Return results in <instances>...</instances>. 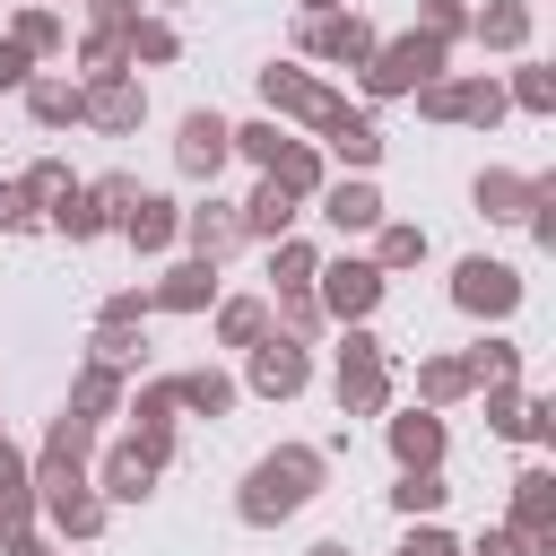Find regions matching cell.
I'll return each instance as SVG.
<instances>
[{"label": "cell", "mask_w": 556, "mask_h": 556, "mask_svg": "<svg viewBox=\"0 0 556 556\" xmlns=\"http://www.w3.org/2000/svg\"><path fill=\"white\" fill-rule=\"evenodd\" d=\"M26 78H35V61H26V52L0 35V96H9V87H26Z\"/></svg>", "instance_id": "obj_50"}, {"label": "cell", "mask_w": 556, "mask_h": 556, "mask_svg": "<svg viewBox=\"0 0 556 556\" xmlns=\"http://www.w3.org/2000/svg\"><path fill=\"white\" fill-rule=\"evenodd\" d=\"M0 556H52V539H35V530H26V539H17V547H0Z\"/></svg>", "instance_id": "obj_52"}, {"label": "cell", "mask_w": 556, "mask_h": 556, "mask_svg": "<svg viewBox=\"0 0 556 556\" xmlns=\"http://www.w3.org/2000/svg\"><path fill=\"white\" fill-rule=\"evenodd\" d=\"M26 226H43V208L26 200V182H0V235H26Z\"/></svg>", "instance_id": "obj_45"}, {"label": "cell", "mask_w": 556, "mask_h": 556, "mask_svg": "<svg viewBox=\"0 0 556 556\" xmlns=\"http://www.w3.org/2000/svg\"><path fill=\"white\" fill-rule=\"evenodd\" d=\"M469 35H478L486 52H521V43H530V0H486V9H469Z\"/></svg>", "instance_id": "obj_25"}, {"label": "cell", "mask_w": 556, "mask_h": 556, "mask_svg": "<svg viewBox=\"0 0 556 556\" xmlns=\"http://www.w3.org/2000/svg\"><path fill=\"white\" fill-rule=\"evenodd\" d=\"M104 321L139 330V321H148V287H122V295H104Z\"/></svg>", "instance_id": "obj_48"}, {"label": "cell", "mask_w": 556, "mask_h": 556, "mask_svg": "<svg viewBox=\"0 0 556 556\" xmlns=\"http://www.w3.org/2000/svg\"><path fill=\"white\" fill-rule=\"evenodd\" d=\"M174 400H182L191 417H226V408L243 400V382H235V374H217V365H200V374H174Z\"/></svg>", "instance_id": "obj_28"}, {"label": "cell", "mask_w": 556, "mask_h": 556, "mask_svg": "<svg viewBox=\"0 0 556 556\" xmlns=\"http://www.w3.org/2000/svg\"><path fill=\"white\" fill-rule=\"evenodd\" d=\"M313 278H321V252H313L304 235H278V243H269V287H278V295H304Z\"/></svg>", "instance_id": "obj_30"}, {"label": "cell", "mask_w": 556, "mask_h": 556, "mask_svg": "<svg viewBox=\"0 0 556 556\" xmlns=\"http://www.w3.org/2000/svg\"><path fill=\"white\" fill-rule=\"evenodd\" d=\"M313 200H321V217H330L339 235H374V226H382V191H374V174H339V182H321Z\"/></svg>", "instance_id": "obj_15"}, {"label": "cell", "mask_w": 556, "mask_h": 556, "mask_svg": "<svg viewBox=\"0 0 556 556\" xmlns=\"http://www.w3.org/2000/svg\"><path fill=\"white\" fill-rule=\"evenodd\" d=\"M382 287H391V278H382L374 261H321L313 304H321L339 330H365V321H374V304H382Z\"/></svg>", "instance_id": "obj_5"}, {"label": "cell", "mask_w": 556, "mask_h": 556, "mask_svg": "<svg viewBox=\"0 0 556 556\" xmlns=\"http://www.w3.org/2000/svg\"><path fill=\"white\" fill-rule=\"evenodd\" d=\"M61 191H70V165H52V156H43V165H26V200H35V208H52Z\"/></svg>", "instance_id": "obj_46"}, {"label": "cell", "mask_w": 556, "mask_h": 556, "mask_svg": "<svg viewBox=\"0 0 556 556\" xmlns=\"http://www.w3.org/2000/svg\"><path fill=\"white\" fill-rule=\"evenodd\" d=\"M113 408H122V374L87 365V374L70 382V408H61V417H87V426H96V417H113Z\"/></svg>", "instance_id": "obj_36"}, {"label": "cell", "mask_w": 556, "mask_h": 556, "mask_svg": "<svg viewBox=\"0 0 556 556\" xmlns=\"http://www.w3.org/2000/svg\"><path fill=\"white\" fill-rule=\"evenodd\" d=\"M278 330H287V339H321V330H330V313L313 304V287H304V295H278Z\"/></svg>", "instance_id": "obj_40"}, {"label": "cell", "mask_w": 556, "mask_h": 556, "mask_svg": "<svg viewBox=\"0 0 556 556\" xmlns=\"http://www.w3.org/2000/svg\"><path fill=\"white\" fill-rule=\"evenodd\" d=\"M304 556H356V547H348V539H313Z\"/></svg>", "instance_id": "obj_53"}, {"label": "cell", "mask_w": 556, "mask_h": 556, "mask_svg": "<svg viewBox=\"0 0 556 556\" xmlns=\"http://www.w3.org/2000/svg\"><path fill=\"white\" fill-rule=\"evenodd\" d=\"M504 104H521V113H556V70H547V61H513Z\"/></svg>", "instance_id": "obj_38"}, {"label": "cell", "mask_w": 556, "mask_h": 556, "mask_svg": "<svg viewBox=\"0 0 556 556\" xmlns=\"http://www.w3.org/2000/svg\"><path fill=\"white\" fill-rule=\"evenodd\" d=\"M174 52H182V35H174L165 17H139V26H130V61H174Z\"/></svg>", "instance_id": "obj_42"}, {"label": "cell", "mask_w": 556, "mask_h": 556, "mask_svg": "<svg viewBox=\"0 0 556 556\" xmlns=\"http://www.w3.org/2000/svg\"><path fill=\"white\" fill-rule=\"evenodd\" d=\"M217 304V261H174L148 287V313H208Z\"/></svg>", "instance_id": "obj_17"}, {"label": "cell", "mask_w": 556, "mask_h": 556, "mask_svg": "<svg viewBox=\"0 0 556 556\" xmlns=\"http://www.w3.org/2000/svg\"><path fill=\"white\" fill-rule=\"evenodd\" d=\"M539 182H547V174H513V165H486V174L469 182V200H478V217H495V226H521V217L539 208Z\"/></svg>", "instance_id": "obj_14"}, {"label": "cell", "mask_w": 556, "mask_h": 556, "mask_svg": "<svg viewBox=\"0 0 556 556\" xmlns=\"http://www.w3.org/2000/svg\"><path fill=\"white\" fill-rule=\"evenodd\" d=\"M26 113H35L43 130H70V122L87 113V87H78V78H26Z\"/></svg>", "instance_id": "obj_27"}, {"label": "cell", "mask_w": 556, "mask_h": 556, "mask_svg": "<svg viewBox=\"0 0 556 556\" xmlns=\"http://www.w3.org/2000/svg\"><path fill=\"white\" fill-rule=\"evenodd\" d=\"M43 226H61L70 243H96V235H104V208L87 200V182H70V191H61L52 208H43Z\"/></svg>", "instance_id": "obj_34"}, {"label": "cell", "mask_w": 556, "mask_h": 556, "mask_svg": "<svg viewBox=\"0 0 556 556\" xmlns=\"http://www.w3.org/2000/svg\"><path fill=\"white\" fill-rule=\"evenodd\" d=\"M321 148H330L348 174H374V165H382V130H374V113H339V122L321 130Z\"/></svg>", "instance_id": "obj_24"}, {"label": "cell", "mask_w": 556, "mask_h": 556, "mask_svg": "<svg viewBox=\"0 0 556 556\" xmlns=\"http://www.w3.org/2000/svg\"><path fill=\"white\" fill-rule=\"evenodd\" d=\"M35 513H43V521H52V530H61V539H96V530H104V513H113V504H104V495H96V486H61V495H35Z\"/></svg>", "instance_id": "obj_23"}, {"label": "cell", "mask_w": 556, "mask_h": 556, "mask_svg": "<svg viewBox=\"0 0 556 556\" xmlns=\"http://www.w3.org/2000/svg\"><path fill=\"white\" fill-rule=\"evenodd\" d=\"M330 391H339L348 417H382V408H391V348H382L374 330H348V348H339V365H330Z\"/></svg>", "instance_id": "obj_2"}, {"label": "cell", "mask_w": 556, "mask_h": 556, "mask_svg": "<svg viewBox=\"0 0 556 556\" xmlns=\"http://www.w3.org/2000/svg\"><path fill=\"white\" fill-rule=\"evenodd\" d=\"M269 330V295H226L217 304V348H252Z\"/></svg>", "instance_id": "obj_35"}, {"label": "cell", "mask_w": 556, "mask_h": 556, "mask_svg": "<svg viewBox=\"0 0 556 556\" xmlns=\"http://www.w3.org/2000/svg\"><path fill=\"white\" fill-rule=\"evenodd\" d=\"M96 9V35H130L139 26V0H87Z\"/></svg>", "instance_id": "obj_49"}, {"label": "cell", "mask_w": 556, "mask_h": 556, "mask_svg": "<svg viewBox=\"0 0 556 556\" xmlns=\"http://www.w3.org/2000/svg\"><path fill=\"white\" fill-rule=\"evenodd\" d=\"M278 148H287V130H278V122H243V130H235V156H252L261 174L278 165Z\"/></svg>", "instance_id": "obj_43"}, {"label": "cell", "mask_w": 556, "mask_h": 556, "mask_svg": "<svg viewBox=\"0 0 556 556\" xmlns=\"http://www.w3.org/2000/svg\"><path fill=\"white\" fill-rule=\"evenodd\" d=\"M295 9H304V17H330V9H348V0H295Z\"/></svg>", "instance_id": "obj_54"}, {"label": "cell", "mask_w": 556, "mask_h": 556, "mask_svg": "<svg viewBox=\"0 0 556 556\" xmlns=\"http://www.w3.org/2000/svg\"><path fill=\"white\" fill-rule=\"evenodd\" d=\"M235 156V122L226 113H208V104H191L182 113V130H174V165L191 174V182H217V165Z\"/></svg>", "instance_id": "obj_11"}, {"label": "cell", "mask_w": 556, "mask_h": 556, "mask_svg": "<svg viewBox=\"0 0 556 556\" xmlns=\"http://www.w3.org/2000/svg\"><path fill=\"white\" fill-rule=\"evenodd\" d=\"M261 104H269V122H313V130H330L348 104L313 78V70H295V61H269L261 70Z\"/></svg>", "instance_id": "obj_4"}, {"label": "cell", "mask_w": 556, "mask_h": 556, "mask_svg": "<svg viewBox=\"0 0 556 556\" xmlns=\"http://www.w3.org/2000/svg\"><path fill=\"white\" fill-rule=\"evenodd\" d=\"M78 122H96V130H139L148 122V87L122 70V78H87V113Z\"/></svg>", "instance_id": "obj_16"}, {"label": "cell", "mask_w": 556, "mask_h": 556, "mask_svg": "<svg viewBox=\"0 0 556 556\" xmlns=\"http://www.w3.org/2000/svg\"><path fill=\"white\" fill-rule=\"evenodd\" d=\"M382 434H391V460H400V469H443V443H452V434H443L434 408H400Z\"/></svg>", "instance_id": "obj_18"}, {"label": "cell", "mask_w": 556, "mask_h": 556, "mask_svg": "<svg viewBox=\"0 0 556 556\" xmlns=\"http://www.w3.org/2000/svg\"><path fill=\"white\" fill-rule=\"evenodd\" d=\"M452 304H460L469 321H504V313H521V269H513V261L469 252V261L452 269Z\"/></svg>", "instance_id": "obj_7"}, {"label": "cell", "mask_w": 556, "mask_h": 556, "mask_svg": "<svg viewBox=\"0 0 556 556\" xmlns=\"http://www.w3.org/2000/svg\"><path fill=\"white\" fill-rule=\"evenodd\" d=\"M486 426L513 443H539V434H556V400H539L521 382H486Z\"/></svg>", "instance_id": "obj_13"}, {"label": "cell", "mask_w": 556, "mask_h": 556, "mask_svg": "<svg viewBox=\"0 0 556 556\" xmlns=\"http://www.w3.org/2000/svg\"><path fill=\"white\" fill-rule=\"evenodd\" d=\"M452 400H469V365H460V356H426V365H417V408L443 417Z\"/></svg>", "instance_id": "obj_32"}, {"label": "cell", "mask_w": 556, "mask_h": 556, "mask_svg": "<svg viewBox=\"0 0 556 556\" xmlns=\"http://www.w3.org/2000/svg\"><path fill=\"white\" fill-rule=\"evenodd\" d=\"M295 43H304L313 61H339V70H365L382 35H374V26L356 17V9H330V17H304V35H295Z\"/></svg>", "instance_id": "obj_12"}, {"label": "cell", "mask_w": 556, "mask_h": 556, "mask_svg": "<svg viewBox=\"0 0 556 556\" xmlns=\"http://www.w3.org/2000/svg\"><path fill=\"white\" fill-rule=\"evenodd\" d=\"M26 530H35V478H26L17 443L0 434V547H17Z\"/></svg>", "instance_id": "obj_22"}, {"label": "cell", "mask_w": 556, "mask_h": 556, "mask_svg": "<svg viewBox=\"0 0 556 556\" xmlns=\"http://www.w3.org/2000/svg\"><path fill=\"white\" fill-rule=\"evenodd\" d=\"M61 35H70V26H61L52 9H17V26H9V43H17L26 61H35V52H61Z\"/></svg>", "instance_id": "obj_39"}, {"label": "cell", "mask_w": 556, "mask_h": 556, "mask_svg": "<svg viewBox=\"0 0 556 556\" xmlns=\"http://www.w3.org/2000/svg\"><path fill=\"white\" fill-rule=\"evenodd\" d=\"M269 182H278L287 200H313V191L330 182V174H321V148H313V139H287V148H278V165H269Z\"/></svg>", "instance_id": "obj_29"}, {"label": "cell", "mask_w": 556, "mask_h": 556, "mask_svg": "<svg viewBox=\"0 0 556 556\" xmlns=\"http://www.w3.org/2000/svg\"><path fill=\"white\" fill-rule=\"evenodd\" d=\"M426 261V226H408V217H382L374 226V269L391 278V269H417Z\"/></svg>", "instance_id": "obj_31"}, {"label": "cell", "mask_w": 556, "mask_h": 556, "mask_svg": "<svg viewBox=\"0 0 556 556\" xmlns=\"http://www.w3.org/2000/svg\"><path fill=\"white\" fill-rule=\"evenodd\" d=\"M460 556H521V539L513 530H478V547H460Z\"/></svg>", "instance_id": "obj_51"}, {"label": "cell", "mask_w": 556, "mask_h": 556, "mask_svg": "<svg viewBox=\"0 0 556 556\" xmlns=\"http://www.w3.org/2000/svg\"><path fill=\"white\" fill-rule=\"evenodd\" d=\"M460 365H469V391H486V382H521V348H513V339H478Z\"/></svg>", "instance_id": "obj_37"}, {"label": "cell", "mask_w": 556, "mask_h": 556, "mask_svg": "<svg viewBox=\"0 0 556 556\" xmlns=\"http://www.w3.org/2000/svg\"><path fill=\"white\" fill-rule=\"evenodd\" d=\"M513 539H521V556H556V469H521L513 478V521H504Z\"/></svg>", "instance_id": "obj_9"}, {"label": "cell", "mask_w": 556, "mask_h": 556, "mask_svg": "<svg viewBox=\"0 0 556 556\" xmlns=\"http://www.w3.org/2000/svg\"><path fill=\"white\" fill-rule=\"evenodd\" d=\"M235 217H243V243H278V235H295V200H287L269 174H261V191H252Z\"/></svg>", "instance_id": "obj_26"}, {"label": "cell", "mask_w": 556, "mask_h": 556, "mask_svg": "<svg viewBox=\"0 0 556 556\" xmlns=\"http://www.w3.org/2000/svg\"><path fill=\"white\" fill-rule=\"evenodd\" d=\"M174 408H182V400H174V374H156V382L130 400V417H139V426H174Z\"/></svg>", "instance_id": "obj_44"}, {"label": "cell", "mask_w": 556, "mask_h": 556, "mask_svg": "<svg viewBox=\"0 0 556 556\" xmlns=\"http://www.w3.org/2000/svg\"><path fill=\"white\" fill-rule=\"evenodd\" d=\"M443 495H452V486H443V469H400L391 513H400V521H434V513H443Z\"/></svg>", "instance_id": "obj_33"}, {"label": "cell", "mask_w": 556, "mask_h": 556, "mask_svg": "<svg viewBox=\"0 0 556 556\" xmlns=\"http://www.w3.org/2000/svg\"><path fill=\"white\" fill-rule=\"evenodd\" d=\"M400 556H460V539H452V530H434V521H408Z\"/></svg>", "instance_id": "obj_47"}, {"label": "cell", "mask_w": 556, "mask_h": 556, "mask_svg": "<svg viewBox=\"0 0 556 556\" xmlns=\"http://www.w3.org/2000/svg\"><path fill=\"white\" fill-rule=\"evenodd\" d=\"M417 35H434L452 52V35H469V9L460 0H417Z\"/></svg>", "instance_id": "obj_41"}, {"label": "cell", "mask_w": 556, "mask_h": 556, "mask_svg": "<svg viewBox=\"0 0 556 556\" xmlns=\"http://www.w3.org/2000/svg\"><path fill=\"white\" fill-rule=\"evenodd\" d=\"M87 452H96V426H87V417H52V434H43V460L26 469V478H35V495L87 486Z\"/></svg>", "instance_id": "obj_10"}, {"label": "cell", "mask_w": 556, "mask_h": 556, "mask_svg": "<svg viewBox=\"0 0 556 556\" xmlns=\"http://www.w3.org/2000/svg\"><path fill=\"white\" fill-rule=\"evenodd\" d=\"M113 226L130 235V252H165V243L182 235V208H174L165 191H130V208H122Z\"/></svg>", "instance_id": "obj_20"}, {"label": "cell", "mask_w": 556, "mask_h": 556, "mask_svg": "<svg viewBox=\"0 0 556 556\" xmlns=\"http://www.w3.org/2000/svg\"><path fill=\"white\" fill-rule=\"evenodd\" d=\"M417 113L426 122H478V130H495L504 122V78H426L417 87Z\"/></svg>", "instance_id": "obj_6"}, {"label": "cell", "mask_w": 556, "mask_h": 556, "mask_svg": "<svg viewBox=\"0 0 556 556\" xmlns=\"http://www.w3.org/2000/svg\"><path fill=\"white\" fill-rule=\"evenodd\" d=\"M426 78H443V43L434 35H391L365 61V96H417Z\"/></svg>", "instance_id": "obj_3"}, {"label": "cell", "mask_w": 556, "mask_h": 556, "mask_svg": "<svg viewBox=\"0 0 556 556\" xmlns=\"http://www.w3.org/2000/svg\"><path fill=\"white\" fill-rule=\"evenodd\" d=\"M96 495H104V504H148V495H156V460H148L139 443H113V452L96 460Z\"/></svg>", "instance_id": "obj_19"}, {"label": "cell", "mask_w": 556, "mask_h": 556, "mask_svg": "<svg viewBox=\"0 0 556 556\" xmlns=\"http://www.w3.org/2000/svg\"><path fill=\"white\" fill-rule=\"evenodd\" d=\"M321 452L313 443H278V452H261L252 469H243V486H235V521L243 530H278V521H295L313 495H321Z\"/></svg>", "instance_id": "obj_1"}, {"label": "cell", "mask_w": 556, "mask_h": 556, "mask_svg": "<svg viewBox=\"0 0 556 556\" xmlns=\"http://www.w3.org/2000/svg\"><path fill=\"white\" fill-rule=\"evenodd\" d=\"M243 356H252V365H243V391H261V400H295V391L313 382V348L287 339V330H261Z\"/></svg>", "instance_id": "obj_8"}, {"label": "cell", "mask_w": 556, "mask_h": 556, "mask_svg": "<svg viewBox=\"0 0 556 556\" xmlns=\"http://www.w3.org/2000/svg\"><path fill=\"white\" fill-rule=\"evenodd\" d=\"M182 243H191V261H226V252L243 243L235 200H200V208H182Z\"/></svg>", "instance_id": "obj_21"}]
</instances>
